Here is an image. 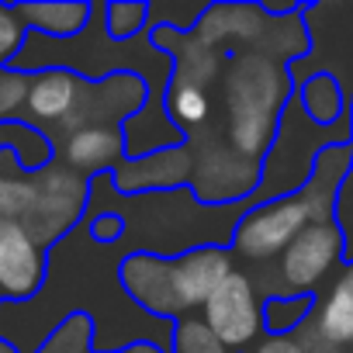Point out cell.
Returning a JSON list of instances; mask_svg holds the SVG:
<instances>
[{"label": "cell", "instance_id": "6da1fadb", "mask_svg": "<svg viewBox=\"0 0 353 353\" xmlns=\"http://www.w3.org/2000/svg\"><path fill=\"white\" fill-rule=\"evenodd\" d=\"M298 83L291 66L263 56V52H232L222 66V97H225V125L229 145L243 156L263 163L281 114L294 97Z\"/></svg>", "mask_w": 353, "mask_h": 353}, {"label": "cell", "instance_id": "7a4b0ae2", "mask_svg": "<svg viewBox=\"0 0 353 353\" xmlns=\"http://www.w3.org/2000/svg\"><path fill=\"white\" fill-rule=\"evenodd\" d=\"M346 142H350V118H343L339 125H315L305 114L301 94L294 90V97L288 101V108L281 114L277 135L260 163V188L250 205H270V201L305 191V184L315 173L319 156L325 149L346 145Z\"/></svg>", "mask_w": 353, "mask_h": 353}, {"label": "cell", "instance_id": "3957f363", "mask_svg": "<svg viewBox=\"0 0 353 353\" xmlns=\"http://www.w3.org/2000/svg\"><path fill=\"white\" fill-rule=\"evenodd\" d=\"M35 188H39V198H35L32 215L25 219V229L46 250H52L56 243H63L70 232L83 225L87 208H90V176L52 159L46 170L35 173Z\"/></svg>", "mask_w": 353, "mask_h": 353}, {"label": "cell", "instance_id": "277c9868", "mask_svg": "<svg viewBox=\"0 0 353 353\" xmlns=\"http://www.w3.org/2000/svg\"><path fill=\"white\" fill-rule=\"evenodd\" d=\"M260 188V163L243 156L229 145V139L208 135L194 145V173H191V191L208 208H229L253 201Z\"/></svg>", "mask_w": 353, "mask_h": 353}, {"label": "cell", "instance_id": "5b68a950", "mask_svg": "<svg viewBox=\"0 0 353 353\" xmlns=\"http://www.w3.org/2000/svg\"><path fill=\"white\" fill-rule=\"evenodd\" d=\"M346 263V239L336 219L308 225L277 260L274 294H315L325 277Z\"/></svg>", "mask_w": 353, "mask_h": 353}, {"label": "cell", "instance_id": "8992f818", "mask_svg": "<svg viewBox=\"0 0 353 353\" xmlns=\"http://www.w3.org/2000/svg\"><path fill=\"white\" fill-rule=\"evenodd\" d=\"M201 319L229 350H246V346L260 343V332H263V298H260L253 277L243 274V270H232L219 284V291L205 301Z\"/></svg>", "mask_w": 353, "mask_h": 353}, {"label": "cell", "instance_id": "52a82bcc", "mask_svg": "<svg viewBox=\"0 0 353 353\" xmlns=\"http://www.w3.org/2000/svg\"><path fill=\"white\" fill-rule=\"evenodd\" d=\"M232 274V253L225 246H205L184 256L166 260V291H170V322H181L205 308L219 284Z\"/></svg>", "mask_w": 353, "mask_h": 353}, {"label": "cell", "instance_id": "ba28073f", "mask_svg": "<svg viewBox=\"0 0 353 353\" xmlns=\"http://www.w3.org/2000/svg\"><path fill=\"white\" fill-rule=\"evenodd\" d=\"M49 281V250L21 225L0 222V298L21 305L42 294Z\"/></svg>", "mask_w": 353, "mask_h": 353}, {"label": "cell", "instance_id": "9c48e42d", "mask_svg": "<svg viewBox=\"0 0 353 353\" xmlns=\"http://www.w3.org/2000/svg\"><path fill=\"white\" fill-rule=\"evenodd\" d=\"M194 173V145L184 142L176 149H159L139 159H125L111 170V181L121 198L152 194V191H181L191 188Z\"/></svg>", "mask_w": 353, "mask_h": 353}, {"label": "cell", "instance_id": "30bf717a", "mask_svg": "<svg viewBox=\"0 0 353 353\" xmlns=\"http://www.w3.org/2000/svg\"><path fill=\"white\" fill-rule=\"evenodd\" d=\"M90 80H83L80 73L70 70H42L32 73V87H28V104L21 121L46 132L49 139L73 118V111L80 108L83 94H87Z\"/></svg>", "mask_w": 353, "mask_h": 353}, {"label": "cell", "instance_id": "8fae6325", "mask_svg": "<svg viewBox=\"0 0 353 353\" xmlns=\"http://www.w3.org/2000/svg\"><path fill=\"white\" fill-rule=\"evenodd\" d=\"M56 159L66 163L70 170L83 173V176L111 173L118 163L128 159L125 132H121V125H90V128H80V132L66 135L63 142H56Z\"/></svg>", "mask_w": 353, "mask_h": 353}, {"label": "cell", "instance_id": "7c38bea8", "mask_svg": "<svg viewBox=\"0 0 353 353\" xmlns=\"http://www.w3.org/2000/svg\"><path fill=\"white\" fill-rule=\"evenodd\" d=\"M152 46L163 49L173 59V83H191V87H212L222 73V52L201 46L191 32H176L166 25H152L149 28Z\"/></svg>", "mask_w": 353, "mask_h": 353}, {"label": "cell", "instance_id": "4fadbf2b", "mask_svg": "<svg viewBox=\"0 0 353 353\" xmlns=\"http://www.w3.org/2000/svg\"><path fill=\"white\" fill-rule=\"evenodd\" d=\"M308 325L325 343L339 346L343 353L353 350V263H343L339 267V274L332 277V284L315 301V315L308 319Z\"/></svg>", "mask_w": 353, "mask_h": 353}, {"label": "cell", "instance_id": "5bb4252c", "mask_svg": "<svg viewBox=\"0 0 353 353\" xmlns=\"http://www.w3.org/2000/svg\"><path fill=\"white\" fill-rule=\"evenodd\" d=\"M14 8H18L21 21L28 25V32L59 39V42L83 35L94 21V4H87V0H63V4L42 0V4H14Z\"/></svg>", "mask_w": 353, "mask_h": 353}, {"label": "cell", "instance_id": "9a60e30c", "mask_svg": "<svg viewBox=\"0 0 353 353\" xmlns=\"http://www.w3.org/2000/svg\"><path fill=\"white\" fill-rule=\"evenodd\" d=\"M298 94H301L305 114L315 125H339L343 118H350V90L329 70H319V73L305 77L298 83Z\"/></svg>", "mask_w": 353, "mask_h": 353}, {"label": "cell", "instance_id": "2e32d148", "mask_svg": "<svg viewBox=\"0 0 353 353\" xmlns=\"http://www.w3.org/2000/svg\"><path fill=\"white\" fill-rule=\"evenodd\" d=\"M39 198L35 173L21 170V159L14 149L0 152V222H21L32 215Z\"/></svg>", "mask_w": 353, "mask_h": 353}, {"label": "cell", "instance_id": "e0dca14e", "mask_svg": "<svg viewBox=\"0 0 353 353\" xmlns=\"http://www.w3.org/2000/svg\"><path fill=\"white\" fill-rule=\"evenodd\" d=\"M4 149H14V152H18L25 173H39V170H46V166L56 159L52 139H49L46 132L25 125V121L0 125V152H4Z\"/></svg>", "mask_w": 353, "mask_h": 353}, {"label": "cell", "instance_id": "ac0fdd59", "mask_svg": "<svg viewBox=\"0 0 353 353\" xmlns=\"http://www.w3.org/2000/svg\"><path fill=\"white\" fill-rule=\"evenodd\" d=\"M315 315V294H267L263 329L270 336H294Z\"/></svg>", "mask_w": 353, "mask_h": 353}, {"label": "cell", "instance_id": "d6986e66", "mask_svg": "<svg viewBox=\"0 0 353 353\" xmlns=\"http://www.w3.org/2000/svg\"><path fill=\"white\" fill-rule=\"evenodd\" d=\"M166 114L184 135H191L194 128H201L212 118V94L205 87H191V83H170Z\"/></svg>", "mask_w": 353, "mask_h": 353}, {"label": "cell", "instance_id": "ffe728a7", "mask_svg": "<svg viewBox=\"0 0 353 353\" xmlns=\"http://www.w3.org/2000/svg\"><path fill=\"white\" fill-rule=\"evenodd\" d=\"M152 4H142V0H121V4H104V28L114 42H132L139 35H145L152 25Z\"/></svg>", "mask_w": 353, "mask_h": 353}, {"label": "cell", "instance_id": "44dd1931", "mask_svg": "<svg viewBox=\"0 0 353 353\" xmlns=\"http://www.w3.org/2000/svg\"><path fill=\"white\" fill-rule=\"evenodd\" d=\"M39 353H94V322H90V315H70L39 346Z\"/></svg>", "mask_w": 353, "mask_h": 353}, {"label": "cell", "instance_id": "7402d4cb", "mask_svg": "<svg viewBox=\"0 0 353 353\" xmlns=\"http://www.w3.org/2000/svg\"><path fill=\"white\" fill-rule=\"evenodd\" d=\"M170 353H232L198 315H188L173 325V350Z\"/></svg>", "mask_w": 353, "mask_h": 353}, {"label": "cell", "instance_id": "603a6c76", "mask_svg": "<svg viewBox=\"0 0 353 353\" xmlns=\"http://www.w3.org/2000/svg\"><path fill=\"white\" fill-rule=\"evenodd\" d=\"M28 87H32V73H18L11 66L0 70V125L21 121L28 104Z\"/></svg>", "mask_w": 353, "mask_h": 353}, {"label": "cell", "instance_id": "cb8c5ba5", "mask_svg": "<svg viewBox=\"0 0 353 353\" xmlns=\"http://www.w3.org/2000/svg\"><path fill=\"white\" fill-rule=\"evenodd\" d=\"M28 35H32V32H28V25L21 21L18 8H14V4H0V70L11 66V63L21 56Z\"/></svg>", "mask_w": 353, "mask_h": 353}, {"label": "cell", "instance_id": "d4e9b609", "mask_svg": "<svg viewBox=\"0 0 353 353\" xmlns=\"http://www.w3.org/2000/svg\"><path fill=\"white\" fill-rule=\"evenodd\" d=\"M87 222V232L97 246H121L125 239V219L118 212H94L83 219Z\"/></svg>", "mask_w": 353, "mask_h": 353}, {"label": "cell", "instance_id": "484cf974", "mask_svg": "<svg viewBox=\"0 0 353 353\" xmlns=\"http://www.w3.org/2000/svg\"><path fill=\"white\" fill-rule=\"evenodd\" d=\"M253 353H305V346L294 336H267L253 346Z\"/></svg>", "mask_w": 353, "mask_h": 353}, {"label": "cell", "instance_id": "4316f807", "mask_svg": "<svg viewBox=\"0 0 353 353\" xmlns=\"http://www.w3.org/2000/svg\"><path fill=\"white\" fill-rule=\"evenodd\" d=\"M350 145H353V94H350Z\"/></svg>", "mask_w": 353, "mask_h": 353}, {"label": "cell", "instance_id": "83f0119b", "mask_svg": "<svg viewBox=\"0 0 353 353\" xmlns=\"http://www.w3.org/2000/svg\"><path fill=\"white\" fill-rule=\"evenodd\" d=\"M0 353H18V350H14V346H11L8 339H0Z\"/></svg>", "mask_w": 353, "mask_h": 353}]
</instances>
